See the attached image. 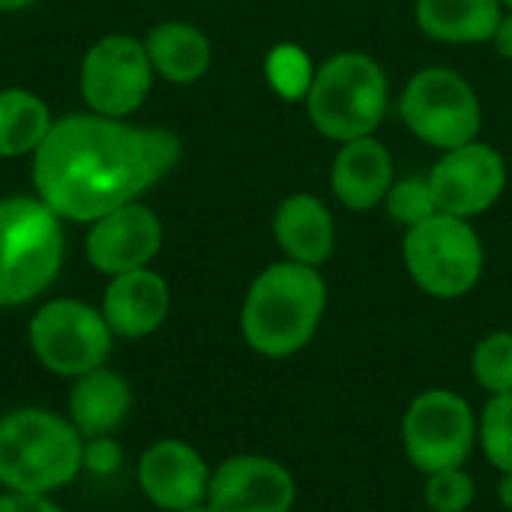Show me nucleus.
<instances>
[{
    "instance_id": "obj_32",
    "label": "nucleus",
    "mask_w": 512,
    "mask_h": 512,
    "mask_svg": "<svg viewBox=\"0 0 512 512\" xmlns=\"http://www.w3.org/2000/svg\"><path fill=\"white\" fill-rule=\"evenodd\" d=\"M501 3H507V9H510V12H512V0H501Z\"/></svg>"
},
{
    "instance_id": "obj_31",
    "label": "nucleus",
    "mask_w": 512,
    "mask_h": 512,
    "mask_svg": "<svg viewBox=\"0 0 512 512\" xmlns=\"http://www.w3.org/2000/svg\"><path fill=\"white\" fill-rule=\"evenodd\" d=\"M180 512H219L210 501H201V504H195V507H189V510H180Z\"/></svg>"
},
{
    "instance_id": "obj_18",
    "label": "nucleus",
    "mask_w": 512,
    "mask_h": 512,
    "mask_svg": "<svg viewBox=\"0 0 512 512\" xmlns=\"http://www.w3.org/2000/svg\"><path fill=\"white\" fill-rule=\"evenodd\" d=\"M132 408V387L129 381L102 366L81 378H75L69 393V423L78 429L84 441L114 435Z\"/></svg>"
},
{
    "instance_id": "obj_4",
    "label": "nucleus",
    "mask_w": 512,
    "mask_h": 512,
    "mask_svg": "<svg viewBox=\"0 0 512 512\" xmlns=\"http://www.w3.org/2000/svg\"><path fill=\"white\" fill-rule=\"evenodd\" d=\"M390 105V84L378 60L360 51H342L324 60L306 90L312 126L333 141L375 135Z\"/></svg>"
},
{
    "instance_id": "obj_15",
    "label": "nucleus",
    "mask_w": 512,
    "mask_h": 512,
    "mask_svg": "<svg viewBox=\"0 0 512 512\" xmlns=\"http://www.w3.org/2000/svg\"><path fill=\"white\" fill-rule=\"evenodd\" d=\"M168 309H171L168 282L147 267L114 276L102 297V315L111 333L123 339H144L156 333L165 324Z\"/></svg>"
},
{
    "instance_id": "obj_9",
    "label": "nucleus",
    "mask_w": 512,
    "mask_h": 512,
    "mask_svg": "<svg viewBox=\"0 0 512 512\" xmlns=\"http://www.w3.org/2000/svg\"><path fill=\"white\" fill-rule=\"evenodd\" d=\"M477 444V417L465 396L435 387L420 393L402 417V447L420 474L465 468Z\"/></svg>"
},
{
    "instance_id": "obj_25",
    "label": "nucleus",
    "mask_w": 512,
    "mask_h": 512,
    "mask_svg": "<svg viewBox=\"0 0 512 512\" xmlns=\"http://www.w3.org/2000/svg\"><path fill=\"white\" fill-rule=\"evenodd\" d=\"M423 495H426V507L432 512H468L477 498V486L465 468H450V471L426 474Z\"/></svg>"
},
{
    "instance_id": "obj_8",
    "label": "nucleus",
    "mask_w": 512,
    "mask_h": 512,
    "mask_svg": "<svg viewBox=\"0 0 512 512\" xmlns=\"http://www.w3.org/2000/svg\"><path fill=\"white\" fill-rule=\"evenodd\" d=\"M30 348L36 360L63 378H81L102 369L111 354L114 333L102 315L81 300H51L30 318Z\"/></svg>"
},
{
    "instance_id": "obj_3",
    "label": "nucleus",
    "mask_w": 512,
    "mask_h": 512,
    "mask_svg": "<svg viewBox=\"0 0 512 512\" xmlns=\"http://www.w3.org/2000/svg\"><path fill=\"white\" fill-rule=\"evenodd\" d=\"M84 438L45 408H18L0 420V486L24 495H48L69 486L84 468Z\"/></svg>"
},
{
    "instance_id": "obj_20",
    "label": "nucleus",
    "mask_w": 512,
    "mask_h": 512,
    "mask_svg": "<svg viewBox=\"0 0 512 512\" xmlns=\"http://www.w3.org/2000/svg\"><path fill=\"white\" fill-rule=\"evenodd\" d=\"M147 57L153 72L174 84L198 81L210 66V42L207 36L186 21H165L147 33Z\"/></svg>"
},
{
    "instance_id": "obj_5",
    "label": "nucleus",
    "mask_w": 512,
    "mask_h": 512,
    "mask_svg": "<svg viewBox=\"0 0 512 512\" xmlns=\"http://www.w3.org/2000/svg\"><path fill=\"white\" fill-rule=\"evenodd\" d=\"M63 228L42 198L0 201V306L36 300L60 273Z\"/></svg>"
},
{
    "instance_id": "obj_21",
    "label": "nucleus",
    "mask_w": 512,
    "mask_h": 512,
    "mask_svg": "<svg viewBox=\"0 0 512 512\" xmlns=\"http://www.w3.org/2000/svg\"><path fill=\"white\" fill-rule=\"evenodd\" d=\"M48 105L27 90H0V156L36 153L51 132Z\"/></svg>"
},
{
    "instance_id": "obj_22",
    "label": "nucleus",
    "mask_w": 512,
    "mask_h": 512,
    "mask_svg": "<svg viewBox=\"0 0 512 512\" xmlns=\"http://www.w3.org/2000/svg\"><path fill=\"white\" fill-rule=\"evenodd\" d=\"M477 441L486 453V459L501 471H512V393L492 396L483 408V417L477 420Z\"/></svg>"
},
{
    "instance_id": "obj_6",
    "label": "nucleus",
    "mask_w": 512,
    "mask_h": 512,
    "mask_svg": "<svg viewBox=\"0 0 512 512\" xmlns=\"http://www.w3.org/2000/svg\"><path fill=\"white\" fill-rule=\"evenodd\" d=\"M402 258L417 288L438 300H456L480 282L486 252L468 219L435 213L432 219L408 228Z\"/></svg>"
},
{
    "instance_id": "obj_19",
    "label": "nucleus",
    "mask_w": 512,
    "mask_h": 512,
    "mask_svg": "<svg viewBox=\"0 0 512 512\" xmlns=\"http://www.w3.org/2000/svg\"><path fill=\"white\" fill-rule=\"evenodd\" d=\"M417 24L435 42H489L504 18L501 0H417Z\"/></svg>"
},
{
    "instance_id": "obj_2",
    "label": "nucleus",
    "mask_w": 512,
    "mask_h": 512,
    "mask_svg": "<svg viewBox=\"0 0 512 512\" xmlns=\"http://www.w3.org/2000/svg\"><path fill=\"white\" fill-rule=\"evenodd\" d=\"M324 309L327 285L318 267L279 261L252 282L243 300L240 330L255 354L285 360L315 339Z\"/></svg>"
},
{
    "instance_id": "obj_23",
    "label": "nucleus",
    "mask_w": 512,
    "mask_h": 512,
    "mask_svg": "<svg viewBox=\"0 0 512 512\" xmlns=\"http://www.w3.org/2000/svg\"><path fill=\"white\" fill-rule=\"evenodd\" d=\"M471 369L477 384L492 393H512V333L510 330H498L489 333L486 339L477 342L474 357H471Z\"/></svg>"
},
{
    "instance_id": "obj_27",
    "label": "nucleus",
    "mask_w": 512,
    "mask_h": 512,
    "mask_svg": "<svg viewBox=\"0 0 512 512\" xmlns=\"http://www.w3.org/2000/svg\"><path fill=\"white\" fill-rule=\"evenodd\" d=\"M0 512H63L48 495H24L6 492L0 495Z\"/></svg>"
},
{
    "instance_id": "obj_26",
    "label": "nucleus",
    "mask_w": 512,
    "mask_h": 512,
    "mask_svg": "<svg viewBox=\"0 0 512 512\" xmlns=\"http://www.w3.org/2000/svg\"><path fill=\"white\" fill-rule=\"evenodd\" d=\"M123 462V453H120V444L105 435V438H90L84 441V459H81V468L96 474V477H108L120 468Z\"/></svg>"
},
{
    "instance_id": "obj_30",
    "label": "nucleus",
    "mask_w": 512,
    "mask_h": 512,
    "mask_svg": "<svg viewBox=\"0 0 512 512\" xmlns=\"http://www.w3.org/2000/svg\"><path fill=\"white\" fill-rule=\"evenodd\" d=\"M36 0H0V9H24V6H33Z\"/></svg>"
},
{
    "instance_id": "obj_1",
    "label": "nucleus",
    "mask_w": 512,
    "mask_h": 512,
    "mask_svg": "<svg viewBox=\"0 0 512 512\" xmlns=\"http://www.w3.org/2000/svg\"><path fill=\"white\" fill-rule=\"evenodd\" d=\"M180 159V138L102 114H72L36 147L39 198L69 222H96L156 186Z\"/></svg>"
},
{
    "instance_id": "obj_10",
    "label": "nucleus",
    "mask_w": 512,
    "mask_h": 512,
    "mask_svg": "<svg viewBox=\"0 0 512 512\" xmlns=\"http://www.w3.org/2000/svg\"><path fill=\"white\" fill-rule=\"evenodd\" d=\"M153 81L147 48L132 36L99 39L81 66V93L93 114L126 117L141 108Z\"/></svg>"
},
{
    "instance_id": "obj_14",
    "label": "nucleus",
    "mask_w": 512,
    "mask_h": 512,
    "mask_svg": "<svg viewBox=\"0 0 512 512\" xmlns=\"http://www.w3.org/2000/svg\"><path fill=\"white\" fill-rule=\"evenodd\" d=\"M210 468L204 456L177 438L150 444L138 465V486L144 498L165 512H180L207 501Z\"/></svg>"
},
{
    "instance_id": "obj_12",
    "label": "nucleus",
    "mask_w": 512,
    "mask_h": 512,
    "mask_svg": "<svg viewBox=\"0 0 512 512\" xmlns=\"http://www.w3.org/2000/svg\"><path fill=\"white\" fill-rule=\"evenodd\" d=\"M207 501L219 512H291L294 474L267 456H231L210 474Z\"/></svg>"
},
{
    "instance_id": "obj_7",
    "label": "nucleus",
    "mask_w": 512,
    "mask_h": 512,
    "mask_svg": "<svg viewBox=\"0 0 512 512\" xmlns=\"http://www.w3.org/2000/svg\"><path fill=\"white\" fill-rule=\"evenodd\" d=\"M405 126L438 150H456L477 141L483 108L474 87L447 66L420 69L399 96Z\"/></svg>"
},
{
    "instance_id": "obj_11",
    "label": "nucleus",
    "mask_w": 512,
    "mask_h": 512,
    "mask_svg": "<svg viewBox=\"0 0 512 512\" xmlns=\"http://www.w3.org/2000/svg\"><path fill=\"white\" fill-rule=\"evenodd\" d=\"M426 180L441 213L471 219L495 207L504 195L507 162L495 147L471 141L456 150H444Z\"/></svg>"
},
{
    "instance_id": "obj_16",
    "label": "nucleus",
    "mask_w": 512,
    "mask_h": 512,
    "mask_svg": "<svg viewBox=\"0 0 512 512\" xmlns=\"http://www.w3.org/2000/svg\"><path fill=\"white\" fill-rule=\"evenodd\" d=\"M330 186H333V195L348 210L378 207L387 198V192L393 189V156H390V150L375 135L345 141L333 159Z\"/></svg>"
},
{
    "instance_id": "obj_24",
    "label": "nucleus",
    "mask_w": 512,
    "mask_h": 512,
    "mask_svg": "<svg viewBox=\"0 0 512 512\" xmlns=\"http://www.w3.org/2000/svg\"><path fill=\"white\" fill-rule=\"evenodd\" d=\"M384 201H387L390 219L405 225V228H414V225L432 219L435 213H441L426 177H411V180L393 183V189L387 192Z\"/></svg>"
},
{
    "instance_id": "obj_28",
    "label": "nucleus",
    "mask_w": 512,
    "mask_h": 512,
    "mask_svg": "<svg viewBox=\"0 0 512 512\" xmlns=\"http://www.w3.org/2000/svg\"><path fill=\"white\" fill-rule=\"evenodd\" d=\"M492 42H495V48H498L501 57L512 60V12L501 18V24H498L495 36H492Z\"/></svg>"
},
{
    "instance_id": "obj_29",
    "label": "nucleus",
    "mask_w": 512,
    "mask_h": 512,
    "mask_svg": "<svg viewBox=\"0 0 512 512\" xmlns=\"http://www.w3.org/2000/svg\"><path fill=\"white\" fill-rule=\"evenodd\" d=\"M498 498H501L504 510L512 512V471L510 474H501V483H498Z\"/></svg>"
},
{
    "instance_id": "obj_17",
    "label": "nucleus",
    "mask_w": 512,
    "mask_h": 512,
    "mask_svg": "<svg viewBox=\"0 0 512 512\" xmlns=\"http://www.w3.org/2000/svg\"><path fill=\"white\" fill-rule=\"evenodd\" d=\"M273 237L288 261L321 267L336 246V228L327 204L312 192L288 195L273 216Z\"/></svg>"
},
{
    "instance_id": "obj_13",
    "label": "nucleus",
    "mask_w": 512,
    "mask_h": 512,
    "mask_svg": "<svg viewBox=\"0 0 512 512\" xmlns=\"http://www.w3.org/2000/svg\"><path fill=\"white\" fill-rule=\"evenodd\" d=\"M162 246V222L150 207L123 204L93 222L87 234V261L108 276L147 267Z\"/></svg>"
}]
</instances>
